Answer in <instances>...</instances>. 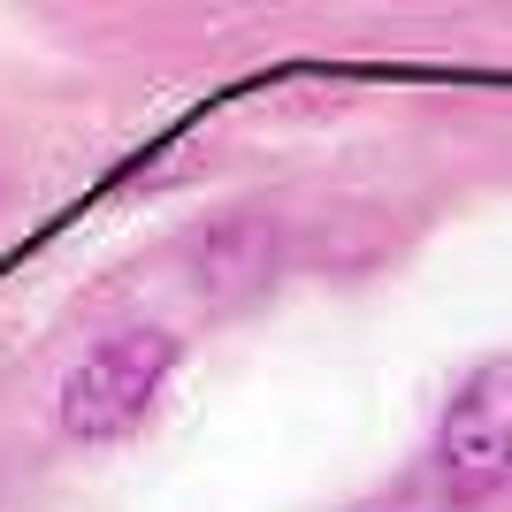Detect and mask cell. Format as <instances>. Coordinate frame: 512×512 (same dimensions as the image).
Returning a JSON list of instances; mask_svg holds the SVG:
<instances>
[{
	"mask_svg": "<svg viewBox=\"0 0 512 512\" xmlns=\"http://www.w3.org/2000/svg\"><path fill=\"white\" fill-rule=\"evenodd\" d=\"M176 367H184V337L161 329V321H130L115 337H100L85 360L62 375V398H54V421H62L69 444L107 451L130 444L138 428L161 413Z\"/></svg>",
	"mask_w": 512,
	"mask_h": 512,
	"instance_id": "6da1fadb",
	"label": "cell"
},
{
	"mask_svg": "<svg viewBox=\"0 0 512 512\" xmlns=\"http://www.w3.org/2000/svg\"><path fill=\"white\" fill-rule=\"evenodd\" d=\"M428 467L451 505H490L512 490V360H482L467 383L444 398Z\"/></svg>",
	"mask_w": 512,
	"mask_h": 512,
	"instance_id": "7a4b0ae2",
	"label": "cell"
}]
</instances>
